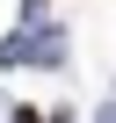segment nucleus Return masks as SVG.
I'll use <instances>...</instances> for the list:
<instances>
[{
    "label": "nucleus",
    "mask_w": 116,
    "mask_h": 123,
    "mask_svg": "<svg viewBox=\"0 0 116 123\" xmlns=\"http://www.w3.org/2000/svg\"><path fill=\"white\" fill-rule=\"evenodd\" d=\"M22 123H36V116H29V109H22Z\"/></svg>",
    "instance_id": "obj_1"
}]
</instances>
